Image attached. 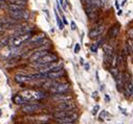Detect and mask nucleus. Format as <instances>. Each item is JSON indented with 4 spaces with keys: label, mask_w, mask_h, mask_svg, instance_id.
I'll use <instances>...</instances> for the list:
<instances>
[{
    "label": "nucleus",
    "mask_w": 133,
    "mask_h": 124,
    "mask_svg": "<svg viewBox=\"0 0 133 124\" xmlns=\"http://www.w3.org/2000/svg\"><path fill=\"white\" fill-rule=\"evenodd\" d=\"M116 64H118L119 67H123L124 69L126 68V61H125V55H124V53H119V54H118Z\"/></svg>",
    "instance_id": "aec40b11"
},
{
    "label": "nucleus",
    "mask_w": 133,
    "mask_h": 124,
    "mask_svg": "<svg viewBox=\"0 0 133 124\" xmlns=\"http://www.w3.org/2000/svg\"><path fill=\"white\" fill-rule=\"evenodd\" d=\"M20 95L25 98L27 101H31V100H40L46 97V94L44 92L41 91H35V90H26L23 91L22 93H20Z\"/></svg>",
    "instance_id": "f03ea898"
},
{
    "label": "nucleus",
    "mask_w": 133,
    "mask_h": 124,
    "mask_svg": "<svg viewBox=\"0 0 133 124\" xmlns=\"http://www.w3.org/2000/svg\"><path fill=\"white\" fill-rule=\"evenodd\" d=\"M9 3H14V4H19V5H25L27 4V0H9Z\"/></svg>",
    "instance_id": "4be33fe9"
},
{
    "label": "nucleus",
    "mask_w": 133,
    "mask_h": 124,
    "mask_svg": "<svg viewBox=\"0 0 133 124\" xmlns=\"http://www.w3.org/2000/svg\"><path fill=\"white\" fill-rule=\"evenodd\" d=\"M53 99L57 102H63V101H67V100H71L72 97L69 95H65L64 93H61V94H54Z\"/></svg>",
    "instance_id": "4468645a"
},
{
    "label": "nucleus",
    "mask_w": 133,
    "mask_h": 124,
    "mask_svg": "<svg viewBox=\"0 0 133 124\" xmlns=\"http://www.w3.org/2000/svg\"><path fill=\"white\" fill-rule=\"evenodd\" d=\"M44 124H46V123H44Z\"/></svg>",
    "instance_id": "a19ab883"
},
{
    "label": "nucleus",
    "mask_w": 133,
    "mask_h": 124,
    "mask_svg": "<svg viewBox=\"0 0 133 124\" xmlns=\"http://www.w3.org/2000/svg\"><path fill=\"white\" fill-rule=\"evenodd\" d=\"M126 52L128 55H131L132 54V46L130 43H127L126 44Z\"/></svg>",
    "instance_id": "a878e982"
},
{
    "label": "nucleus",
    "mask_w": 133,
    "mask_h": 124,
    "mask_svg": "<svg viewBox=\"0 0 133 124\" xmlns=\"http://www.w3.org/2000/svg\"><path fill=\"white\" fill-rule=\"evenodd\" d=\"M119 29H120V26L119 24H115L111 27L110 31H109V37H110L111 39H115L117 37V35L119 34Z\"/></svg>",
    "instance_id": "f3484780"
},
{
    "label": "nucleus",
    "mask_w": 133,
    "mask_h": 124,
    "mask_svg": "<svg viewBox=\"0 0 133 124\" xmlns=\"http://www.w3.org/2000/svg\"><path fill=\"white\" fill-rule=\"evenodd\" d=\"M14 102L16 104H24V103L27 102V100L25 98H23L21 95H16L14 97Z\"/></svg>",
    "instance_id": "412c9836"
},
{
    "label": "nucleus",
    "mask_w": 133,
    "mask_h": 124,
    "mask_svg": "<svg viewBox=\"0 0 133 124\" xmlns=\"http://www.w3.org/2000/svg\"><path fill=\"white\" fill-rule=\"evenodd\" d=\"M64 70L60 69V70H56V71H50V72L46 73V78L48 79H57V78H60L64 75Z\"/></svg>",
    "instance_id": "ddd939ff"
},
{
    "label": "nucleus",
    "mask_w": 133,
    "mask_h": 124,
    "mask_svg": "<svg viewBox=\"0 0 133 124\" xmlns=\"http://www.w3.org/2000/svg\"><path fill=\"white\" fill-rule=\"evenodd\" d=\"M38 71L41 73H48L50 71H56V70H60L62 69V65H58L56 62L53 63H48V64H44L41 66H38Z\"/></svg>",
    "instance_id": "39448f33"
},
{
    "label": "nucleus",
    "mask_w": 133,
    "mask_h": 124,
    "mask_svg": "<svg viewBox=\"0 0 133 124\" xmlns=\"http://www.w3.org/2000/svg\"><path fill=\"white\" fill-rule=\"evenodd\" d=\"M74 113L72 110H67V111H57L56 113L54 114V116L56 118H63V117H67V116H70Z\"/></svg>",
    "instance_id": "a211bd4d"
},
{
    "label": "nucleus",
    "mask_w": 133,
    "mask_h": 124,
    "mask_svg": "<svg viewBox=\"0 0 133 124\" xmlns=\"http://www.w3.org/2000/svg\"><path fill=\"white\" fill-rule=\"evenodd\" d=\"M45 38H46V37H45V33H40V34L35 35V37H33V38H30V39L26 41V43H27L28 45L33 46L34 44H36V43L40 42V41H42V40L45 39Z\"/></svg>",
    "instance_id": "dca6fc26"
},
{
    "label": "nucleus",
    "mask_w": 133,
    "mask_h": 124,
    "mask_svg": "<svg viewBox=\"0 0 133 124\" xmlns=\"http://www.w3.org/2000/svg\"><path fill=\"white\" fill-rule=\"evenodd\" d=\"M132 52H133V47H132Z\"/></svg>",
    "instance_id": "58836bf2"
},
{
    "label": "nucleus",
    "mask_w": 133,
    "mask_h": 124,
    "mask_svg": "<svg viewBox=\"0 0 133 124\" xmlns=\"http://www.w3.org/2000/svg\"><path fill=\"white\" fill-rule=\"evenodd\" d=\"M0 111H1V110H0ZM0 114H1V112H0Z\"/></svg>",
    "instance_id": "ea45409f"
},
{
    "label": "nucleus",
    "mask_w": 133,
    "mask_h": 124,
    "mask_svg": "<svg viewBox=\"0 0 133 124\" xmlns=\"http://www.w3.org/2000/svg\"><path fill=\"white\" fill-rule=\"evenodd\" d=\"M31 37H32L31 32H25V33H22V34H14V37L10 38L9 45L13 46V47H18L22 44L26 43V41Z\"/></svg>",
    "instance_id": "f257e3e1"
},
{
    "label": "nucleus",
    "mask_w": 133,
    "mask_h": 124,
    "mask_svg": "<svg viewBox=\"0 0 133 124\" xmlns=\"http://www.w3.org/2000/svg\"><path fill=\"white\" fill-rule=\"evenodd\" d=\"M80 51V44H76V47H74V53H78Z\"/></svg>",
    "instance_id": "7c9ffc66"
},
{
    "label": "nucleus",
    "mask_w": 133,
    "mask_h": 124,
    "mask_svg": "<svg viewBox=\"0 0 133 124\" xmlns=\"http://www.w3.org/2000/svg\"><path fill=\"white\" fill-rule=\"evenodd\" d=\"M97 46H99L97 44H93V45H92V46L90 47L91 51H92V52H96V51H97Z\"/></svg>",
    "instance_id": "bb28decb"
},
{
    "label": "nucleus",
    "mask_w": 133,
    "mask_h": 124,
    "mask_svg": "<svg viewBox=\"0 0 133 124\" xmlns=\"http://www.w3.org/2000/svg\"><path fill=\"white\" fill-rule=\"evenodd\" d=\"M42 109V105L39 103H28L22 106V112L25 114H35Z\"/></svg>",
    "instance_id": "423d86ee"
},
{
    "label": "nucleus",
    "mask_w": 133,
    "mask_h": 124,
    "mask_svg": "<svg viewBox=\"0 0 133 124\" xmlns=\"http://www.w3.org/2000/svg\"><path fill=\"white\" fill-rule=\"evenodd\" d=\"M85 11L89 19H94L97 16V6H95V5L92 3H88V4H86V6H85Z\"/></svg>",
    "instance_id": "1a4fd4ad"
},
{
    "label": "nucleus",
    "mask_w": 133,
    "mask_h": 124,
    "mask_svg": "<svg viewBox=\"0 0 133 124\" xmlns=\"http://www.w3.org/2000/svg\"><path fill=\"white\" fill-rule=\"evenodd\" d=\"M104 30H105V25H104V24L103 25H99V26H96L94 28H92L91 30L89 31V37L91 39H96L104 32Z\"/></svg>",
    "instance_id": "9b49d317"
},
{
    "label": "nucleus",
    "mask_w": 133,
    "mask_h": 124,
    "mask_svg": "<svg viewBox=\"0 0 133 124\" xmlns=\"http://www.w3.org/2000/svg\"><path fill=\"white\" fill-rule=\"evenodd\" d=\"M58 61V56L55 54V53H49L47 52L45 55H43L42 57H40L39 60H37L36 62H34V66L35 67H38V66H41V65L44 64H48V63H53V62H57Z\"/></svg>",
    "instance_id": "7ed1b4c3"
},
{
    "label": "nucleus",
    "mask_w": 133,
    "mask_h": 124,
    "mask_svg": "<svg viewBox=\"0 0 133 124\" xmlns=\"http://www.w3.org/2000/svg\"><path fill=\"white\" fill-rule=\"evenodd\" d=\"M5 1V0H0V2H4Z\"/></svg>",
    "instance_id": "4c0bfd02"
},
{
    "label": "nucleus",
    "mask_w": 133,
    "mask_h": 124,
    "mask_svg": "<svg viewBox=\"0 0 133 124\" xmlns=\"http://www.w3.org/2000/svg\"><path fill=\"white\" fill-rule=\"evenodd\" d=\"M117 15H122V10H120V9L117 11Z\"/></svg>",
    "instance_id": "e433bc0d"
},
{
    "label": "nucleus",
    "mask_w": 133,
    "mask_h": 124,
    "mask_svg": "<svg viewBox=\"0 0 133 124\" xmlns=\"http://www.w3.org/2000/svg\"><path fill=\"white\" fill-rule=\"evenodd\" d=\"M78 120V114L77 113H73L70 116H67V117H63V118H57L56 121L59 123V124H76Z\"/></svg>",
    "instance_id": "6e6552de"
},
{
    "label": "nucleus",
    "mask_w": 133,
    "mask_h": 124,
    "mask_svg": "<svg viewBox=\"0 0 133 124\" xmlns=\"http://www.w3.org/2000/svg\"><path fill=\"white\" fill-rule=\"evenodd\" d=\"M3 7H5V5L3 4V2H0V9L3 8Z\"/></svg>",
    "instance_id": "f704fd0d"
},
{
    "label": "nucleus",
    "mask_w": 133,
    "mask_h": 124,
    "mask_svg": "<svg viewBox=\"0 0 133 124\" xmlns=\"http://www.w3.org/2000/svg\"><path fill=\"white\" fill-rule=\"evenodd\" d=\"M127 34L129 35L130 39H133V28H131L130 30H128V32H127Z\"/></svg>",
    "instance_id": "c85d7f7f"
},
{
    "label": "nucleus",
    "mask_w": 133,
    "mask_h": 124,
    "mask_svg": "<svg viewBox=\"0 0 133 124\" xmlns=\"http://www.w3.org/2000/svg\"><path fill=\"white\" fill-rule=\"evenodd\" d=\"M99 109H100V106H99V105H95V106H94V109H93V111H92V114H93V115H96V114H97V111H99Z\"/></svg>",
    "instance_id": "cd10ccee"
},
{
    "label": "nucleus",
    "mask_w": 133,
    "mask_h": 124,
    "mask_svg": "<svg viewBox=\"0 0 133 124\" xmlns=\"http://www.w3.org/2000/svg\"><path fill=\"white\" fill-rule=\"evenodd\" d=\"M74 108H76V104L72 101H70V100H67V101L59 102L56 109L58 111H67V110H73Z\"/></svg>",
    "instance_id": "9d476101"
},
{
    "label": "nucleus",
    "mask_w": 133,
    "mask_h": 124,
    "mask_svg": "<svg viewBox=\"0 0 133 124\" xmlns=\"http://www.w3.org/2000/svg\"><path fill=\"white\" fill-rule=\"evenodd\" d=\"M60 4H61V6H63V8H64V9H66V7H67V4L64 2V0H60Z\"/></svg>",
    "instance_id": "c756f323"
},
{
    "label": "nucleus",
    "mask_w": 133,
    "mask_h": 124,
    "mask_svg": "<svg viewBox=\"0 0 133 124\" xmlns=\"http://www.w3.org/2000/svg\"><path fill=\"white\" fill-rule=\"evenodd\" d=\"M67 23H68V22H67V20L65 19V17H63V24H65V25H66Z\"/></svg>",
    "instance_id": "72a5a7b5"
},
{
    "label": "nucleus",
    "mask_w": 133,
    "mask_h": 124,
    "mask_svg": "<svg viewBox=\"0 0 133 124\" xmlns=\"http://www.w3.org/2000/svg\"><path fill=\"white\" fill-rule=\"evenodd\" d=\"M69 90V85L68 84H59L57 82L56 85H54L49 89V91L53 94H61V93H65Z\"/></svg>",
    "instance_id": "0eeeda50"
},
{
    "label": "nucleus",
    "mask_w": 133,
    "mask_h": 124,
    "mask_svg": "<svg viewBox=\"0 0 133 124\" xmlns=\"http://www.w3.org/2000/svg\"><path fill=\"white\" fill-rule=\"evenodd\" d=\"M70 25H71V29H72V30H76V29H77V25H76V23H74L73 21L70 23Z\"/></svg>",
    "instance_id": "2f4dec72"
},
{
    "label": "nucleus",
    "mask_w": 133,
    "mask_h": 124,
    "mask_svg": "<svg viewBox=\"0 0 133 124\" xmlns=\"http://www.w3.org/2000/svg\"><path fill=\"white\" fill-rule=\"evenodd\" d=\"M85 68H86V70H88V68H89V65L87 64V65H85Z\"/></svg>",
    "instance_id": "c9c22d12"
},
{
    "label": "nucleus",
    "mask_w": 133,
    "mask_h": 124,
    "mask_svg": "<svg viewBox=\"0 0 133 124\" xmlns=\"http://www.w3.org/2000/svg\"><path fill=\"white\" fill-rule=\"evenodd\" d=\"M9 41H10V38H3V39L0 40V49L3 48V47H5V46H8Z\"/></svg>",
    "instance_id": "5701e85b"
},
{
    "label": "nucleus",
    "mask_w": 133,
    "mask_h": 124,
    "mask_svg": "<svg viewBox=\"0 0 133 124\" xmlns=\"http://www.w3.org/2000/svg\"><path fill=\"white\" fill-rule=\"evenodd\" d=\"M110 73H111V75L113 76V77L115 78V77H116V76L118 75V73H119V69L115 68V67H112V68L110 69Z\"/></svg>",
    "instance_id": "393cba45"
},
{
    "label": "nucleus",
    "mask_w": 133,
    "mask_h": 124,
    "mask_svg": "<svg viewBox=\"0 0 133 124\" xmlns=\"http://www.w3.org/2000/svg\"><path fill=\"white\" fill-rule=\"evenodd\" d=\"M55 14H56V19H57V23H58V26H59V28H60V29H63V28H64V24H63V23L61 22V19H60L59 15H58L57 10L55 11Z\"/></svg>",
    "instance_id": "b1692460"
},
{
    "label": "nucleus",
    "mask_w": 133,
    "mask_h": 124,
    "mask_svg": "<svg viewBox=\"0 0 133 124\" xmlns=\"http://www.w3.org/2000/svg\"><path fill=\"white\" fill-rule=\"evenodd\" d=\"M15 80L18 82V84H27V82H31L32 79L30 77V75H22V74H17L15 75Z\"/></svg>",
    "instance_id": "2eb2a0df"
},
{
    "label": "nucleus",
    "mask_w": 133,
    "mask_h": 124,
    "mask_svg": "<svg viewBox=\"0 0 133 124\" xmlns=\"http://www.w3.org/2000/svg\"><path fill=\"white\" fill-rule=\"evenodd\" d=\"M9 15L11 18L17 21H25L30 19V11L25 8L19 11H9Z\"/></svg>",
    "instance_id": "20e7f679"
},
{
    "label": "nucleus",
    "mask_w": 133,
    "mask_h": 124,
    "mask_svg": "<svg viewBox=\"0 0 133 124\" xmlns=\"http://www.w3.org/2000/svg\"><path fill=\"white\" fill-rule=\"evenodd\" d=\"M82 1H83V2H85L86 4H87V3H91L92 1H93V0H82Z\"/></svg>",
    "instance_id": "473e14b6"
},
{
    "label": "nucleus",
    "mask_w": 133,
    "mask_h": 124,
    "mask_svg": "<svg viewBox=\"0 0 133 124\" xmlns=\"http://www.w3.org/2000/svg\"><path fill=\"white\" fill-rule=\"evenodd\" d=\"M7 8L9 9V11H19L24 9L25 6L24 5H19V4H14V3H9L7 5Z\"/></svg>",
    "instance_id": "6ab92c4d"
},
{
    "label": "nucleus",
    "mask_w": 133,
    "mask_h": 124,
    "mask_svg": "<svg viewBox=\"0 0 133 124\" xmlns=\"http://www.w3.org/2000/svg\"><path fill=\"white\" fill-rule=\"evenodd\" d=\"M47 52H48L47 49H40V48H38L37 50H35V51L33 52V54H32L31 57H30V61H31L32 63L36 62L37 60H39L40 57H42L43 55H45Z\"/></svg>",
    "instance_id": "f8f14e48"
}]
</instances>
